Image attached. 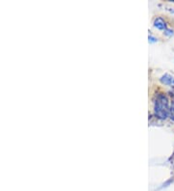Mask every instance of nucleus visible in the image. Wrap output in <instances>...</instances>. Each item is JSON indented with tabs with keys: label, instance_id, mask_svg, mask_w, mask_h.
I'll use <instances>...</instances> for the list:
<instances>
[{
	"label": "nucleus",
	"instance_id": "nucleus-1",
	"mask_svg": "<svg viewBox=\"0 0 174 191\" xmlns=\"http://www.w3.org/2000/svg\"><path fill=\"white\" fill-rule=\"evenodd\" d=\"M154 111H155V115L161 120H165L168 117L170 113V108H169L168 98L166 97L165 95L159 94L156 97V100H155L154 102Z\"/></svg>",
	"mask_w": 174,
	"mask_h": 191
},
{
	"label": "nucleus",
	"instance_id": "nucleus-2",
	"mask_svg": "<svg viewBox=\"0 0 174 191\" xmlns=\"http://www.w3.org/2000/svg\"><path fill=\"white\" fill-rule=\"evenodd\" d=\"M153 25L155 28H157L158 30H163V31H166L167 29V25H166V22L165 21V20L163 17H156L155 18V20H154V23H153Z\"/></svg>",
	"mask_w": 174,
	"mask_h": 191
},
{
	"label": "nucleus",
	"instance_id": "nucleus-3",
	"mask_svg": "<svg viewBox=\"0 0 174 191\" xmlns=\"http://www.w3.org/2000/svg\"><path fill=\"white\" fill-rule=\"evenodd\" d=\"M161 82L165 84V85H167V86H174V76L168 75V73H165L163 76L160 78Z\"/></svg>",
	"mask_w": 174,
	"mask_h": 191
},
{
	"label": "nucleus",
	"instance_id": "nucleus-4",
	"mask_svg": "<svg viewBox=\"0 0 174 191\" xmlns=\"http://www.w3.org/2000/svg\"><path fill=\"white\" fill-rule=\"evenodd\" d=\"M170 119L172 121H174V97L172 100V102H171V106H170Z\"/></svg>",
	"mask_w": 174,
	"mask_h": 191
},
{
	"label": "nucleus",
	"instance_id": "nucleus-5",
	"mask_svg": "<svg viewBox=\"0 0 174 191\" xmlns=\"http://www.w3.org/2000/svg\"><path fill=\"white\" fill-rule=\"evenodd\" d=\"M148 39H149V42H157V38H155V37L153 35H149L148 36Z\"/></svg>",
	"mask_w": 174,
	"mask_h": 191
},
{
	"label": "nucleus",
	"instance_id": "nucleus-6",
	"mask_svg": "<svg viewBox=\"0 0 174 191\" xmlns=\"http://www.w3.org/2000/svg\"><path fill=\"white\" fill-rule=\"evenodd\" d=\"M173 13H174V11H173Z\"/></svg>",
	"mask_w": 174,
	"mask_h": 191
}]
</instances>
